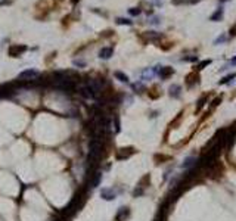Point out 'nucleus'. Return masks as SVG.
Segmentation results:
<instances>
[{
    "label": "nucleus",
    "instance_id": "1",
    "mask_svg": "<svg viewBox=\"0 0 236 221\" xmlns=\"http://www.w3.org/2000/svg\"><path fill=\"white\" fill-rule=\"evenodd\" d=\"M37 75H39L37 71H34V69H27V71H24V72L19 74V80H34Z\"/></svg>",
    "mask_w": 236,
    "mask_h": 221
},
{
    "label": "nucleus",
    "instance_id": "2",
    "mask_svg": "<svg viewBox=\"0 0 236 221\" xmlns=\"http://www.w3.org/2000/svg\"><path fill=\"white\" fill-rule=\"evenodd\" d=\"M25 50H27V47H25V46H12V47L9 49V55L15 58V56H19V55H22Z\"/></svg>",
    "mask_w": 236,
    "mask_h": 221
},
{
    "label": "nucleus",
    "instance_id": "3",
    "mask_svg": "<svg viewBox=\"0 0 236 221\" xmlns=\"http://www.w3.org/2000/svg\"><path fill=\"white\" fill-rule=\"evenodd\" d=\"M112 53H114L112 47H103V49L99 52V56H100L102 59H109V58L112 56Z\"/></svg>",
    "mask_w": 236,
    "mask_h": 221
},
{
    "label": "nucleus",
    "instance_id": "4",
    "mask_svg": "<svg viewBox=\"0 0 236 221\" xmlns=\"http://www.w3.org/2000/svg\"><path fill=\"white\" fill-rule=\"evenodd\" d=\"M171 74H173V68H168V66L161 68V71H159L161 78H167V77H168V75H171Z\"/></svg>",
    "mask_w": 236,
    "mask_h": 221
},
{
    "label": "nucleus",
    "instance_id": "5",
    "mask_svg": "<svg viewBox=\"0 0 236 221\" xmlns=\"http://www.w3.org/2000/svg\"><path fill=\"white\" fill-rule=\"evenodd\" d=\"M102 197H103V199H106V200H111V199H114V197H115V193H111L108 189H105V190L102 192Z\"/></svg>",
    "mask_w": 236,
    "mask_h": 221
},
{
    "label": "nucleus",
    "instance_id": "6",
    "mask_svg": "<svg viewBox=\"0 0 236 221\" xmlns=\"http://www.w3.org/2000/svg\"><path fill=\"white\" fill-rule=\"evenodd\" d=\"M115 77L120 80V81H123V83H127L129 81V77L126 75V74H123V72H120V71H117L115 72Z\"/></svg>",
    "mask_w": 236,
    "mask_h": 221
},
{
    "label": "nucleus",
    "instance_id": "7",
    "mask_svg": "<svg viewBox=\"0 0 236 221\" xmlns=\"http://www.w3.org/2000/svg\"><path fill=\"white\" fill-rule=\"evenodd\" d=\"M221 16H223V9L220 8V9H217V12L211 16V21H218V19H221Z\"/></svg>",
    "mask_w": 236,
    "mask_h": 221
},
{
    "label": "nucleus",
    "instance_id": "8",
    "mask_svg": "<svg viewBox=\"0 0 236 221\" xmlns=\"http://www.w3.org/2000/svg\"><path fill=\"white\" fill-rule=\"evenodd\" d=\"M179 90H180V87H179V86H171V87H170V93H171V96L174 94L176 97H179Z\"/></svg>",
    "mask_w": 236,
    "mask_h": 221
},
{
    "label": "nucleus",
    "instance_id": "9",
    "mask_svg": "<svg viewBox=\"0 0 236 221\" xmlns=\"http://www.w3.org/2000/svg\"><path fill=\"white\" fill-rule=\"evenodd\" d=\"M235 77H236V74H230V75H227L226 78H223V80L220 81V84H224V83H229V81H230V80H233Z\"/></svg>",
    "mask_w": 236,
    "mask_h": 221
},
{
    "label": "nucleus",
    "instance_id": "10",
    "mask_svg": "<svg viewBox=\"0 0 236 221\" xmlns=\"http://www.w3.org/2000/svg\"><path fill=\"white\" fill-rule=\"evenodd\" d=\"M117 22H118V24H127V25H132V21H129V19H123V18H118V19H117Z\"/></svg>",
    "mask_w": 236,
    "mask_h": 221
},
{
    "label": "nucleus",
    "instance_id": "11",
    "mask_svg": "<svg viewBox=\"0 0 236 221\" xmlns=\"http://www.w3.org/2000/svg\"><path fill=\"white\" fill-rule=\"evenodd\" d=\"M192 161H195V158H187L186 161H185V164H183V167H189V165H192Z\"/></svg>",
    "mask_w": 236,
    "mask_h": 221
},
{
    "label": "nucleus",
    "instance_id": "12",
    "mask_svg": "<svg viewBox=\"0 0 236 221\" xmlns=\"http://www.w3.org/2000/svg\"><path fill=\"white\" fill-rule=\"evenodd\" d=\"M140 14V9H130V15H133V16H136V15H139Z\"/></svg>",
    "mask_w": 236,
    "mask_h": 221
},
{
    "label": "nucleus",
    "instance_id": "13",
    "mask_svg": "<svg viewBox=\"0 0 236 221\" xmlns=\"http://www.w3.org/2000/svg\"><path fill=\"white\" fill-rule=\"evenodd\" d=\"M210 62H211V61H204V62H202V63L199 65V69H202L204 66H207V65H210Z\"/></svg>",
    "mask_w": 236,
    "mask_h": 221
},
{
    "label": "nucleus",
    "instance_id": "14",
    "mask_svg": "<svg viewBox=\"0 0 236 221\" xmlns=\"http://www.w3.org/2000/svg\"><path fill=\"white\" fill-rule=\"evenodd\" d=\"M230 34H232V36H236V25H233V27L230 28Z\"/></svg>",
    "mask_w": 236,
    "mask_h": 221
},
{
    "label": "nucleus",
    "instance_id": "15",
    "mask_svg": "<svg viewBox=\"0 0 236 221\" xmlns=\"http://www.w3.org/2000/svg\"><path fill=\"white\" fill-rule=\"evenodd\" d=\"M224 40H226V37H224V36H223V37H218V38L215 40V44H218L220 41H224Z\"/></svg>",
    "mask_w": 236,
    "mask_h": 221
},
{
    "label": "nucleus",
    "instance_id": "16",
    "mask_svg": "<svg viewBox=\"0 0 236 221\" xmlns=\"http://www.w3.org/2000/svg\"><path fill=\"white\" fill-rule=\"evenodd\" d=\"M232 63H233V65L236 63V58H235V59H232Z\"/></svg>",
    "mask_w": 236,
    "mask_h": 221
}]
</instances>
